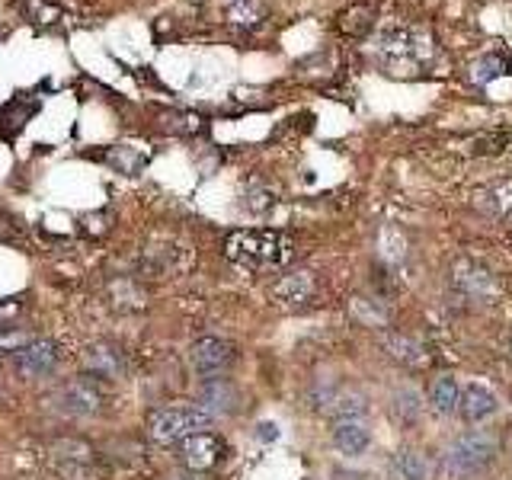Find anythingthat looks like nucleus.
Returning a JSON list of instances; mask_svg holds the SVG:
<instances>
[{
	"label": "nucleus",
	"instance_id": "obj_7",
	"mask_svg": "<svg viewBox=\"0 0 512 480\" xmlns=\"http://www.w3.org/2000/svg\"><path fill=\"white\" fill-rule=\"evenodd\" d=\"M58 362H61V352L52 340H29L13 352V368L26 381L48 378L58 368Z\"/></svg>",
	"mask_w": 512,
	"mask_h": 480
},
{
	"label": "nucleus",
	"instance_id": "obj_4",
	"mask_svg": "<svg viewBox=\"0 0 512 480\" xmlns=\"http://www.w3.org/2000/svg\"><path fill=\"white\" fill-rule=\"evenodd\" d=\"M55 404L61 413L68 416H80V420H90V416H100L106 407V394L100 388V381L90 378V375H77L71 381H64L58 394H55Z\"/></svg>",
	"mask_w": 512,
	"mask_h": 480
},
{
	"label": "nucleus",
	"instance_id": "obj_13",
	"mask_svg": "<svg viewBox=\"0 0 512 480\" xmlns=\"http://www.w3.org/2000/svg\"><path fill=\"white\" fill-rule=\"evenodd\" d=\"M455 288L464 298H490L493 276L477 263H461V266H455Z\"/></svg>",
	"mask_w": 512,
	"mask_h": 480
},
{
	"label": "nucleus",
	"instance_id": "obj_18",
	"mask_svg": "<svg viewBox=\"0 0 512 480\" xmlns=\"http://www.w3.org/2000/svg\"><path fill=\"white\" fill-rule=\"evenodd\" d=\"M276 436H279V429L272 426V423H263L260 426V439H276Z\"/></svg>",
	"mask_w": 512,
	"mask_h": 480
},
{
	"label": "nucleus",
	"instance_id": "obj_19",
	"mask_svg": "<svg viewBox=\"0 0 512 480\" xmlns=\"http://www.w3.org/2000/svg\"><path fill=\"white\" fill-rule=\"evenodd\" d=\"M170 480H189V477H180V474H176V477H170Z\"/></svg>",
	"mask_w": 512,
	"mask_h": 480
},
{
	"label": "nucleus",
	"instance_id": "obj_11",
	"mask_svg": "<svg viewBox=\"0 0 512 480\" xmlns=\"http://www.w3.org/2000/svg\"><path fill=\"white\" fill-rule=\"evenodd\" d=\"M333 445L346 458H359L372 445V429L365 420H333Z\"/></svg>",
	"mask_w": 512,
	"mask_h": 480
},
{
	"label": "nucleus",
	"instance_id": "obj_16",
	"mask_svg": "<svg viewBox=\"0 0 512 480\" xmlns=\"http://www.w3.org/2000/svg\"><path fill=\"white\" fill-rule=\"evenodd\" d=\"M384 349L391 352V356L397 359V362H404V365H423V349H420V343H413L410 336H397V333H391V336H384Z\"/></svg>",
	"mask_w": 512,
	"mask_h": 480
},
{
	"label": "nucleus",
	"instance_id": "obj_5",
	"mask_svg": "<svg viewBox=\"0 0 512 480\" xmlns=\"http://www.w3.org/2000/svg\"><path fill=\"white\" fill-rule=\"evenodd\" d=\"M237 359V352L228 340L221 336H202L189 346V368L196 372L202 381L205 378H218V375H228L231 365Z\"/></svg>",
	"mask_w": 512,
	"mask_h": 480
},
{
	"label": "nucleus",
	"instance_id": "obj_20",
	"mask_svg": "<svg viewBox=\"0 0 512 480\" xmlns=\"http://www.w3.org/2000/svg\"><path fill=\"white\" fill-rule=\"evenodd\" d=\"M0 36H4V29H0Z\"/></svg>",
	"mask_w": 512,
	"mask_h": 480
},
{
	"label": "nucleus",
	"instance_id": "obj_3",
	"mask_svg": "<svg viewBox=\"0 0 512 480\" xmlns=\"http://www.w3.org/2000/svg\"><path fill=\"white\" fill-rule=\"evenodd\" d=\"M212 416L199 404L192 407H157L148 413V436L157 445H180L183 439L196 436V432L212 429Z\"/></svg>",
	"mask_w": 512,
	"mask_h": 480
},
{
	"label": "nucleus",
	"instance_id": "obj_10",
	"mask_svg": "<svg viewBox=\"0 0 512 480\" xmlns=\"http://www.w3.org/2000/svg\"><path fill=\"white\" fill-rule=\"evenodd\" d=\"M199 397H202L199 407L212 416V420H218V416H231L237 410V388L231 384V378H224V375L205 378Z\"/></svg>",
	"mask_w": 512,
	"mask_h": 480
},
{
	"label": "nucleus",
	"instance_id": "obj_6",
	"mask_svg": "<svg viewBox=\"0 0 512 480\" xmlns=\"http://www.w3.org/2000/svg\"><path fill=\"white\" fill-rule=\"evenodd\" d=\"M224 452H228V445L218 436V432L205 429V432H196V436H189L180 442V461L189 474H208L215 471L218 464L224 461Z\"/></svg>",
	"mask_w": 512,
	"mask_h": 480
},
{
	"label": "nucleus",
	"instance_id": "obj_14",
	"mask_svg": "<svg viewBox=\"0 0 512 480\" xmlns=\"http://www.w3.org/2000/svg\"><path fill=\"white\" fill-rule=\"evenodd\" d=\"M391 480H432V464L423 452L404 448L391 458Z\"/></svg>",
	"mask_w": 512,
	"mask_h": 480
},
{
	"label": "nucleus",
	"instance_id": "obj_2",
	"mask_svg": "<svg viewBox=\"0 0 512 480\" xmlns=\"http://www.w3.org/2000/svg\"><path fill=\"white\" fill-rule=\"evenodd\" d=\"M493 452H496V442L487 432H480V429L461 432V436H455L442 452L439 464H442L445 480H461V477L477 474L480 468H487L493 461Z\"/></svg>",
	"mask_w": 512,
	"mask_h": 480
},
{
	"label": "nucleus",
	"instance_id": "obj_1",
	"mask_svg": "<svg viewBox=\"0 0 512 480\" xmlns=\"http://www.w3.org/2000/svg\"><path fill=\"white\" fill-rule=\"evenodd\" d=\"M224 256L250 272L282 269L295 256V240L282 231H231L224 240Z\"/></svg>",
	"mask_w": 512,
	"mask_h": 480
},
{
	"label": "nucleus",
	"instance_id": "obj_12",
	"mask_svg": "<svg viewBox=\"0 0 512 480\" xmlns=\"http://www.w3.org/2000/svg\"><path fill=\"white\" fill-rule=\"evenodd\" d=\"M496 407H500V404H496V394L487 388V384L471 381V384H464V388H461L458 413L468 423H484V420H490V416L496 413Z\"/></svg>",
	"mask_w": 512,
	"mask_h": 480
},
{
	"label": "nucleus",
	"instance_id": "obj_9",
	"mask_svg": "<svg viewBox=\"0 0 512 480\" xmlns=\"http://www.w3.org/2000/svg\"><path fill=\"white\" fill-rule=\"evenodd\" d=\"M80 359H84L87 375L96 381H119L125 375V356L116 343H106V340L90 343Z\"/></svg>",
	"mask_w": 512,
	"mask_h": 480
},
{
	"label": "nucleus",
	"instance_id": "obj_17",
	"mask_svg": "<svg viewBox=\"0 0 512 480\" xmlns=\"http://www.w3.org/2000/svg\"><path fill=\"white\" fill-rule=\"evenodd\" d=\"M420 410H423V400H420V394H416V391L404 388V391L394 394V413L404 423H416V420H420Z\"/></svg>",
	"mask_w": 512,
	"mask_h": 480
},
{
	"label": "nucleus",
	"instance_id": "obj_8",
	"mask_svg": "<svg viewBox=\"0 0 512 480\" xmlns=\"http://www.w3.org/2000/svg\"><path fill=\"white\" fill-rule=\"evenodd\" d=\"M317 295V279L314 272H288L276 285H272V301L285 311H298L308 308Z\"/></svg>",
	"mask_w": 512,
	"mask_h": 480
},
{
	"label": "nucleus",
	"instance_id": "obj_15",
	"mask_svg": "<svg viewBox=\"0 0 512 480\" xmlns=\"http://www.w3.org/2000/svg\"><path fill=\"white\" fill-rule=\"evenodd\" d=\"M458 397H461V388L452 375H439L436 381L429 384V410L436 416H452L458 413Z\"/></svg>",
	"mask_w": 512,
	"mask_h": 480
}]
</instances>
